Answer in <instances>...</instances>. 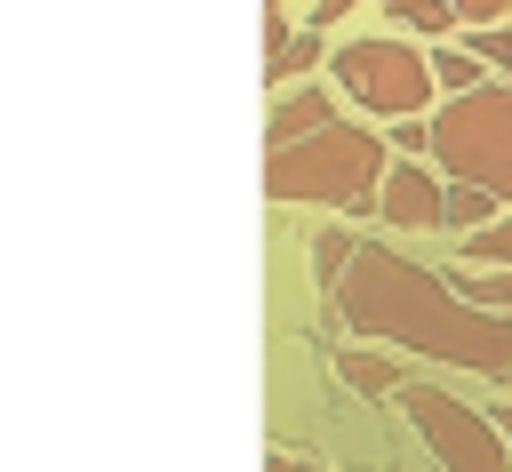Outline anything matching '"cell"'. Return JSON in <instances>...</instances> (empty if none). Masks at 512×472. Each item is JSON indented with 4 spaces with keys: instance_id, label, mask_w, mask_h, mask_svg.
<instances>
[{
    "instance_id": "d6986e66",
    "label": "cell",
    "mask_w": 512,
    "mask_h": 472,
    "mask_svg": "<svg viewBox=\"0 0 512 472\" xmlns=\"http://www.w3.org/2000/svg\"><path fill=\"white\" fill-rule=\"evenodd\" d=\"M344 8H360V0H312V24H336Z\"/></svg>"
},
{
    "instance_id": "9a60e30c",
    "label": "cell",
    "mask_w": 512,
    "mask_h": 472,
    "mask_svg": "<svg viewBox=\"0 0 512 472\" xmlns=\"http://www.w3.org/2000/svg\"><path fill=\"white\" fill-rule=\"evenodd\" d=\"M352 248H360L352 232H320V240H312V264H320V280H328V288L344 280V264H352Z\"/></svg>"
},
{
    "instance_id": "ba28073f",
    "label": "cell",
    "mask_w": 512,
    "mask_h": 472,
    "mask_svg": "<svg viewBox=\"0 0 512 472\" xmlns=\"http://www.w3.org/2000/svg\"><path fill=\"white\" fill-rule=\"evenodd\" d=\"M336 120V96L328 88H272V120H264V144L280 152V144H304L312 128H328Z\"/></svg>"
},
{
    "instance_id": "e0dca14e",
    "label": "cell",
    "mask_w": 512,
    "mask_h": 472,
    "mask_svg": "<svg viewBox=\"0 0 512 472\" xmlns=\"http://www.w3.org/2000/svg\"><path fill=\"white\" fill-rule=\"evenodd\" d=\"M392 152H408V160H432V120H400V128H392Z\"/></svg>"
},
{
    "instance_id": "ac0fdd59",
    "label": "cell",
    "mask_w": 512,
    "mask_h": 472,
    "mask_svg": "<svg viewBox=\"0 0 512 472\" xmlns=\"http://www.w3.org/2000/svg\"><path fill=\"white\" fill-rule=\"evenodd\" d=\"M264 472H320V464H312V456H288V448H272V464H264Z\"/></svg>"
},
{
    "instance_id": "6da1fadb",
    "label": "cell",
    "mask_w": 512,
    "mask_h": 472,
    "mask_svg": "<svg viewBox=\"0 0 512 472\" xmlns=\"http://www.w3.org/2000/svg\"><path fill=\"white\" fill-rule=\"evenodd\" d=\"M336 296V320L368 344H392V352H424L440 368H464V376H504L512 384V320L472 304L448 272L400 256V248H376L360 240L344 280L328 288Z\"/></svg>"
},
{
    "instance_id": "2e32d148",
    "label": "cell",
    "mask_w": 512,
    "mask_h": 472,
    "mask_svg": "<svg viewBox=\"0 0 512 472\" xmlns=\"http://www.w3.org/2000/svg\"><path fill=\"white\" fill-rule=\"evenodd\" d=\"M472 56L496 64V72H512V32L504 24H472Z\"/></svg>"
},
{
    "instance_id": "30bf717a",
    "label": "cell",
    "mask_w": 512,
    "mask_h": 472,
    "mask_svg": "<svg viewBox=\"0 0 512 472\" xmlns=\"http://www.w3.org/2000/svg\"><path fill=\"white\" fill-rule=\"evenodd\" d=\"M448 232H480V224H496V192L488 184H448V216H440Z\"/></svg>"
},
{
    "instance_id": "8fae6325",
    "label": "cell",
    "mask_w": 512,
    "mask_h": 472,
    "mask_svg": "<svg viewBox=\"0 0 512 472\" xmlns=\"http://www.w3.org/2000/svg\"><path fill=\"white\" fill-rule=\"evenodd\" d=\"M448 280H456L472 304H488V312H504V304H512V264H488V272L472 264V272H448Z\"/></svg>"
},
{
    "instance_id": "5bb4252c",
    "label": "cell",
    "mask_w": 512,
    "mask_h": 472,
    "mask_svg": "<svg viewBox=\"0 0 512 472\" xmlns=\"http://www.w3.org/2000/svg\"><path fill=\"white\" fill-rule=\"evenodd\" d=\"M464 256H472V264H480V256H488V264H512V216H496V224L464 232Z\"/></svg>"
},
{
    "instance_id": "9c48e42d",
    "label": "cell",
    "mask_w": 512,
    "mask_h": 472,
    "mask_svg": "<svg viewBox=\"0 0 512 472\" xmlns=\"http://www.w3.org/2000/svg\"><path fill=\"white\" fill-rule=\"evenodd\" d=\"M312 56H320V40H312V32H288L280 48H264V80H272V88H288V80H304V72H312Z\"/></svg>"
},
{
    "instance_id": "7c38bea8",
    "label": "cell",
    "mask_w": 512,
    "mask_h": 472,
    "mask_svg": "<svg viewBox=\"0 0 512 472\" xmlns=\"http://www.w3.org/2000/svg\"><path fill=\"white\" fill-rule=\"evenodd\" d=\"M480 72H488V64H480L472 48H432V80H440L448 96H464V88H480Z\"/></svg>"
},
{
    "instance_id": "52a82bcc",
    "label": "cell",
    "mask_w": 512,
    "mask_h": 472,
    "mask_svg": "<svg viewBox=\"0 0 512 472\" xmlns=\"http://www.w3.org/2000/svg\"><path fill=\"white\" fill-rule=\"evenodd\" d=\"M400 32H456V24H504L512 0H376Z\"/></svg>"
},
{
    "instance_id": "8992f818",
    "label": "cell",
    "mask_w": 512,
    "mask_h": 472,
    "mask_svg": "<svg viewBox=\"0 0 512 472\" xmlns=\"http://www.w3.org/2000/svg\"><path fill=\"white\" fill-rule=\"evenodd\" d=\"M376 216H384V224H400V232H440V216H448V176L400 152V160L384 168V192H376Z\"/></svg>"
},
{
    "instance_id": "3957f363",
    "label": "cell",
    "mask_w": 512,
    "mask_h": 472,
    "mask_svg": "<svg viewBox=\"0 0 512 472\" xmlns=\"http://www.w3.org/2000/svg\"><path fill=\"white\" fill-rule=\"evenodd\" d=\"M432 168L512 200V80H480L432 112Z\"/></svg>"
},
{
    "instance_id": "5b68a950",
    "label": "cell",
    "mask_w": 512,
    "mask_h": 472,
    "mask_svg": "<svg viewBox=\"0 0 512 472\" xmlns=\"http://www.w3.org/2000/svg\"><path fill=\"white\" fill-rule=\"evenodd\" d=\"M400 416L416 424V440L432 448L440 472H512L504 424L480 416L472 400H456V392H440V384H400Z\"/></svg>"
},
{
    "instance_id": "ffe728a7",
    "label": "cell",
    "mask_w": 512,
    "mask_h": 472,
    "mask_svg": "<svg viewBox=\"0 0 512 472\" xmlns=\"http://www.w3.org/2000/svg\"><path fill=\"white\" fill-rule=\"evenodd\" d=\"M496 424H504V440H512V408H504V416H496Z\"/></svg>"
},
{
    "instance_id": "4fadbf2b",
    "label": "cell",
    "mask_w": 512,
    "mask_h": 472,
    "mask_svg": "<svg viewBox=\"0 0 512 472\" xmlns=\"http://www.w3.org/2000/svg\"><path fill=\"white\" fill-rule=\"evenodd\" d=\"M344 384H352V392H368V400H384V392H400V376H392V360H376V352H344Z\"/></svg>"
},
{
    "instance_id": "7a4b0ae2",
    "label": "cell",
    "mask_w": 512,
    "mask_h": 472,
    "mask_svg": "<svg viewBox=\"0 0 512 472\" xmlns=\"http://www.w3.org/2000/svg\"><path fill=\"white\" fill-rule=\"evenodd\" d=\"M384 168H392V152H384L368 128L328 120V128H312L304 144H280V152L264 160V192H272V200H320V208L376 216Z\"/></svg>"
},
{
    "instance_id": "277c9868",
    "label": "cell",
    "mask_w": 512,
    "mask_h": 472,
    "mask_svg": "<svg viewBox=\"0 0 512 472\" xmlns=\"http://www.w3.org/2000/svg\"><path fill=\"white\" fill-rule=\"evenodd\" d=\"M328 72H336V96H352L376 120H424L432 88H440L432 56H416L408 40H344V48H328Z\"/></svg>"
}]
</instances>
